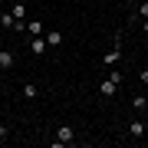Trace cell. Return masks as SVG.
<instances>
[{
	"label": "cell",
	"mask_w": 148,
	"mask_h": 148,
	"mask_svg": "<svg viewBox=\"0 0 148 148\" xmlns=\"http://www.w3.org/2000/svg\"><path fill=\"white\" fill-rule=\"evenodd\" d=\"M73 138H76V132L69 125H59L56 128V145H73Z\"/></svg>",
	"instance_id": "cell-1"
},
{
	"label": "cell",
	"mask_w": 148,
	"mask_h": 148,
	"mask_svg": "<svg viewBox=\"0 0 148 148\" xmlns=\"http://www.w3.org/2000/svg\"><path fill=\"white\" fill-rule=\"evenodd\" d=\"M119 59H122V46H112L109 53L102 56V66H109V69H112V66H119Z\"/></svg>",
	"instance_id": "cell-2"
},
{
	"label": "cell",
	"mask_w": 148,
	"mask_h": 148,
	"mask_svg": "<svg viewBox=\"0 0 148 148\" xmlns=\"http://www.w3.org/2000/svg\"><path fill=\"white\" fill-rule=\"evenodd\" d=\"M30 53L33 56H43V53H46V36H30Z\"/></svg>",
	"instance_id": "cell-3"
},
{
	"label": "cell",
	"mask_w": 148,
	"mask_h": 148,
	"mask_svg": "<svg viewBox=\"0 0 148 148\" xmlns=\"http://www.w3.org/2000/svg\"><path fill=\"white\" fill-rule=\"evenodd\" d=\"M145 132H148V128H145L142 119H132V122H128V135H132V138H145Z\"/></svg>",
	"instance_id": "cell-4"
},
{
	"label": "cell",
	"mask_w": 148,
	"mask_h": 148,
	"mask_svg": "<svg viewBox=\"0 0 148 148\" xmlns=\"http://www.w3.org/2000/svg\"><path fill=\"white\" fill-rule=\"evenodd\" d=\"M99 92H102V95H115V92H119V86L112 82V79H102V82H99Z\"/></svg>",
	"instance_id": "cell-5"
},
{
	"label": "cell",
	"mask_w": 148,
	"mask_h": 148,
	"mask_svg": "<svg viewBox=\"0 0 148 148\" xmlns=\"http://www.w3.org/2000/svg\"><path fill=\"white\" fill-rule=\"evenodd\" d=\"M27 33L30 36H40L43 33V20H27Z\"/></svg>",
	"instance_id": "cell-6"
},
{
	"label": "cell",
	"mask_w": 148,
	"mask_h": 148,
	"mask_svg": "<svg viewBox=\"0 0 148 148\" xmlns=\"http://www.w3.org/2000/svg\"><path fill=\"white\" fill-rule=\"evenodd\" d=\"M13 66V53L10 49H0V69H10Z\"/></svg>",
	"instance_id": "cell-7"
},
{
	"label": "cell",
	"mask_w": 148,
	"mask_h": 148,
	"mask_svg": "<svg viewBox=\"0 0 148 148\" xmlns=\"http://www.w3.org/2000/svg\"><path fill=\"white\" fill-rule=\"evenodd\" d=\"M13 23H16V16L7 10V13H0V27H7V30H13Z\"/></svg>",
	"instance_id": "cell-8"
},
{
	"label": "cell",
	"mask_w": 148,
	"mask_h": 148,
	"mask_svg": "<svg viewBox=\"0 0 148 148\" xmlns=\"http://www.w3.org/2000/svg\"><path fill=\"white\" fill-rule=\"evenodd\" d=\"M36 95H40V86H33V82L23 86V99H36Z\"/></svg>",
	"instance_id": "cell-9"
},
{
	"label": "cell",
	"mask_w": 148,
	"mask_h": 148,
	"mask_svg": "<svg viewBox=\"0 0 148 148\" xmlns=\"http://www.w3.org/2000/svg\"><path fill=\"white\" fill-rule=\"evenodd\" d=\"M59 43H63V33H56V30H53V33H46V46H53V49H56Z\"/></svg>",
	"instance_id": "cell-10"
},
{
	"label": "cell",
	"mask_w": 148,
	"mask_h": 148,
	"mask_svg": "<svg viewBox=\"0 0 148 148\" xmlns=\"http://www.w3.org/2000/svg\"><path fill=\"white\" fill-rule=\"evenodd\" d=\"M132 109L135 112H145L148 109V99H145V95H135V99H132Z\"/></svg>",
	"instance_id": "cell-11"
},
{
	"label": "cell",
	"mask_w": 148,
	"mask_h": 148,
	"mask_svg": "<svg viewBox=\"0 0 148 148\" xmlns=\"http://www.w3.org/2000/svg\"><path fill=\"white\" fill-rule=\"evenodd\" d=\"M10 13L16 16V20H27V7H23V3H13V7H10Z\"/></svg>",
	"instance_id": "cell-12"
},
{
	"label": "cell",
	"mask_w": 148,
	"mask_h": 148,
	"mask_svg": "<svg viewBox=\"0 0 148 148\" xmlns=\"http://www.w3.org/2000/svg\"><path fill=\"white\" fill-rule=\"evenodd\" d=\"M109 79L115 82V86H122V82H125V76H122V69H115V66H112V73H109Z\"/></svg>",
	"instance_id": "cell-13"
},
{
	"label": "cell",
	"mask_w": 148,
	"mask_h": 148,
	"mask_svg": "<svg viewBox=\"0 0 148 148\" xmlns=\"http://www.w3.org/2000/svg\"><path fill=\"white\" fill-rule=\"evenodd\" d=\"M135 16H138V20H148V0H145V3H138V10H135Z\"/></svg>",
	"instance_id": "cell-14"
},
{
	"label": "cell",
	"mask_w": 148,
	"mask_h": 148,
	"mask_svg": "<svg viewBox=\"0 0 148 148\" xmlns=\"http://www.w3.org/2000/svg\"><path fill=\"white\" fill-rule=\"evenodd\" d=\"M138 79H142V82L148 86V69H142V73H138Z\"/></svg>",
	"instance_id": "cell-15"
},
{
	"label": "cell",
	"mask_w": 148,
	"mask_h": 148,
	"mask_svg": "<svg viewBox=\"0 0 148 148\" xmlns=\"http://www.w3.org/2000/svg\"><path fill=\"white\" fill-rule=\"evenodd\" d=\"M7 135H10V128H7V125H0V138H7Z\"/></svg>",
	"instance_id": "cell-16"
},
{
	"label": "cell",
	"mask_w": 148,
	"mask_h": 148,
	"mask_svg": "<svg viewBox=\"0 0 148 148\" xmlns=\"http://www.w3.org/2000/svg\"><path fill=\"white\" fill-rule=\"evenodd\" d=\"M142 30H145V33H148V20H142Z\"/></svg>",
	"instance_id": "cell-17"
},
{
	"label": "cell",
	"mask_w": 148,
	"mask_h": 148,
	"mask_svg": "<svg viewBox=\"0 0 148 148\" xmlns=\"http://www.w3.org/2000/svg\"><path fill=\"white\" fill-rule=\"evenodd\" d=\"M0 73H3V69H0Z\"/></svg>",
	"instance_id": "cell-18"
},
{
	"label": "cell",
	"mask_w": 148,
	"mask_h": 148,
	"mask_svg": "<svg viewBox=\"0 0 148 148\" xmlns=\"http://www.w3.org/2000/svg\"><path fill=\"white\" fill-rule=\"evenodd\" d=\"M0 3H3V0H0Z\"/></svg>",
	"instance_id": "cell-19"
}]
</instances>
